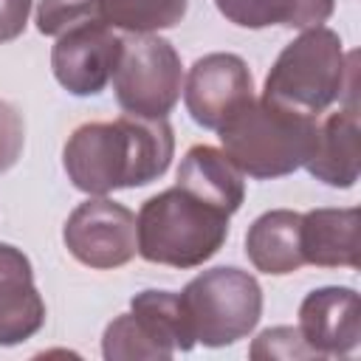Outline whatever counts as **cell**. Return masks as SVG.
Returning a JSON list of instances; mask_svg holds the SVG:
<instances>
[{
    "label": "cell",
    "instance_id": "7",
    "mask_svg": "<svg viewBox=\"0 0 361 361\" xmlns=\"http://www.w3.org/2000/svg\"><path fill=\"white\" fill-rule=\"evenodd\" d=\"M110 82L124 113L166 118L183 90V65L169 39L158 34H130L121 42Z\"/></svg>",
    "mask_w": 361,
    "mask_h": 361
},
{
    "label": "cell",
    "instance_id": "9",
    "mask_svg": "<svg viewBox=\"0 0 361 361\" xmlns=\"http://www.w3.org/2000/svg\"><path fill=\"white\" fill-rule=\"evenodd\" d=\"M254 99V79L243 56L228 51H214L200 59L186 73L183 104L195 124L206 130H220L243 104Z\"/></svg>",
    "mask_w": 361,
    "mask_h": 361
},
{
    "label": "cell",
    "instance_id": "1",
    "mask_svg": "<svg viewBox=\"0 0 361 361\" xmlns=\"http://www.w3.org/2000/svg\"><path fill=\"white\" fill-rule=\"evenodd\" d=\"M175 155V135L166 118L124 113L113 121L79 124L62 149L68 180L90 195L135 189L158 180Z\"/></svg>",
    "mask_w": 361,
    "mask_h": 361
},
{
    "label": "cell",
    "instance_id": "4",
    "mask_svg": "<svg viewBox=\"0 0 361 361\" xmlns=\"http://www.w3.org/2000/svg\"><path fill=\"white\" fill-rule=\"evenodd\" d=\"M316 116L254 96L217 133L223 152L243 175L274 180L305 166L316 141Z\"/></svg>",
    "mask_w": 361,
    "mask_h": 361
},
{
    "label": "cell",
    "instance_id": "8",
    "mask_svg": "<svg viewBox=\"0 0 361 361\" xmlns=\"http://www.w3.org/2000/svg\"><path fill=\"white\" fill-rule=\"evenodd\" d=\"M62 243L71 257L87 268H121L138 254L135 214L107 195L87 197L68 214L62 226Z\"/></svg>",
    "mask_w": 361,
    "mask_h": 361
},
{
    "label": "cell",
    "instance_id": "2",
    "mask_svg": "<svg viewBox=\"0 0 361 361\" xmlns=\"http://www.w3.org/2000/svg\"><path fill=\"white\" fill-rule=\"evenodd\" d=\"M228 220V212L175 183L141 203L135 214L138 254L155 265L197 268L226 245Z\"/></svg>",
    "mask_w": 361,
    "mask_h": 361
},
{
    "label": "cell",
    "instance_id": "15",
    "mask_svg": "<svg viewBox=\"0 0 361 361\" xmlns=\"http://www.w3.org/2000/svg\"><path fill=\"white\" fill-rule=\"evenodd\" d=\"M302 214L293 209H271L259 214L245 231V257L268 276H285L305 265L299 245Z\"/></svg>",
    "mask_w": 361,
    "mask_h": 361
},
{
    "label": "cell",
    "instance_id": "19",
    "mask_svg": "<svg viewBox=\"0 0 361 361\" xmlns=\"http://www.w3.org/2000/svg\"><path fill=\"white\" fill-rule=\"evenodd\" d=\"M248 355H251L254 361H276V358H282V361L319 358V355L305 344V338H302V333H299L296 327H268V330H262V333L254 338V344H251Z\"/></svg>",
    "mask_w": 361,
    "mask_h": 361
},
{
    "label": "cell",
    "instance_id": "21",
    "mask_svg": "<svg viewBox=\"0 0 361 361\" xmlns=\"http://www.w3.org/2000/svg\"><path fill=\"white\" fill-rule=\"evenodd\" d=\"M31 3L34 0H0V42H11L25 31Z\"/></svg>",
    "mask_w": 361,
    "mask_h": 361
},
{
    "label": "cell",
    "instance_id": "5",
    "mask_svg": "<svg viewBox=\"0 0 361 361\" xmlns=\"http://www.w3.org/2000/svg\"><path fill=\"white\" fill-rule=\"evenodd\" d=\"M195 344L228 347L245 338L262 316L259 282L234 265L200 271L178 293Z\"/></svg>",
    "mask_w": 361,
    "mask_h": 361
},
{
    "label": "cell",
    "instance_id": "3",
    "mask_svg": "<svg viewBox=\"0 0 361 361\" xmlns=\"http://www.w3.org/2000/svg\"><path fill=\"white\" fill-rule=\"evenodd\" d=\"M341 96L355 99V54H344L341 37L324 25L288 42L262 87V99L316 118Z\"/></svg>",
    "mask_w": 361,
    "mask_h": 361
},
{
    "label": "cell",
    "instance_id": "14",
    "mask_svg": "<svg viewBox=\"0 0 361 361\" xmlns=\"http://www.w3.org/2000/svg\"><path fill=\"white\" fill-rule=\"evenodd\" d=\"M305 265L358 268V209H310L299 223Z\"/></svg>",
    "mask_w": 361,
    "mask_h": 361
},
{
    "label": "cell",
    "instance_id": "13",
    "mask_svg": "<svg viewBox=\"0 0 361 361\" xmlns=\"http://www.w3.org/2000/svg\"><path fill=\"white\" fill-rule=\"evenodd\" d=\"M358 107L355 99L347 107L330 113L316 124V141L305 169L333 189H350L358 180L361 169V149H358Z\"/></svg>",
    "mask_w": 361,
    "mask_h": 361
},
{
    "label": "cell",
    "instance_id": "16",
    "mask_svg": "<svg viewBox=\"0 0 361 361\" xmlns=\"http://www.w3.org/2000/svg\"><path fill=\"white\" fill-rule=\"evenodd\" d=\"M178 186L214 203L217 209L234 214L245 200L243 172L228 161V155L209 144H195L186 149L178 166Z\"/></svg>",
    "mask_w": 361,
    "mask_h": 361
},
{
    "label": "cell",
    "instance_id": "10",
    "mask_svg": "<svg viewBox=\"0 0 361 361\" xmlns=\"http://www.w3.org/2000/svg\"><path fill=\"white\" fill-rule=\"evenodd\" d=\"M121 42L113 28L85 23L56 37L51 48V71L71 96H99L118 65Z\"/></svg>",
    "mask_w": 361,
    "mask_h": 361
},
{
    "label": "cell",
    "instance_id": "12",
    "mask_svg": "<svg viewBox=\"0 0 361 361\" xmlns=\"http://www.w3.org/2000/svg\"><path fill=\"white\" fill-rule=\"evenodd\" d=\"M45 302L34 285L31 259L11 243H0V347H14L39 333Z\"/></svg>",
    "mask_w": 361,
    "mask_h": 361
},
{
    "label": "cell",
    "instance_id": "18",
    "mask_svg": "<svg viewBox=\"0 0 361 361\" xmlns=\"http://www.w3.org/2000/svg\"><path fill=\"white\" fill-rule=\"evenodd\" d=\"M189 0H93L96 23L127 34H158L186 17Z\"/></svg>",
    "mask_w": 361,
    "mask_h": 361
},
{
    "label": "cell",
    "instance_id": "20",
    "mask_svg": "<svg viewBox=\"0 0 361 361\" xmlns=\"http://www.w3.org/2000/svg\"><path fill=\"white\" fill-rule=\"evenodd\" d=\"M23 144H25L23 116L17 113L14 104H8V102L0 99V175L8 172L20 161Z\"/></svg>",
    "mask_w": 361,
    "mask_h": 361
},
{
    "label": "cell",
    "instance_id": "11",
    "mask_svg": "<svg viewBox=\"0 0 361 361\" xmlns=\"http://www.w3.org/2000/svg\"><path fill=\"white\" fill-rule=\"evenodd\" d=\"M305 344L319 355H347L361 341V299L353 288L327 285L310 290L299 305Z\"/></svg>",
    "mask_w": 361,
    "mask_h": 361
},
{
    "label": "cell",
    "instance_id": "6",
    "mask_svg": "<svg viewBox=\"0 0 361 361\" xmlns=\"http://www.w3.org/2000/svg\"><path fill=\"white\" fill-rule=\"evenodd\" d=\"M195 338L189 333L180 299L175 290L147 288L130 299V313L116 316L102 336V355L107 361L172 358L189 353Z\"/></svg>",
    "mask_w": 361,
    "mask_h": 361
},
{
    "label": "cell",
    "instance_id": "17",
    "mask_svg": "<svg viewBox=\"0 0 361 361\" xmlns=\"http://www.w3.org/2000/svg\"><path fill=\"white\" fill-rule=\"evenodd\" d=\"M217 11L240 28H316L330 20L336 0H214Z\"/></svg>",
    "mask_w": 361,
    "mask_h": 361
}]
</instances>
